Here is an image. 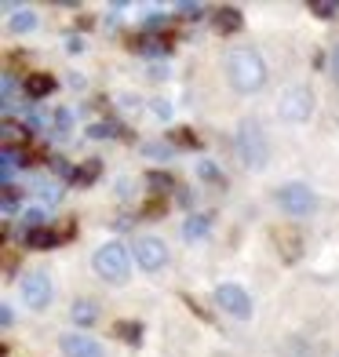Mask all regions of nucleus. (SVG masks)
<instances>
[{"mask_svg":"<svg viewBox=\"0 0 339 357\" xmlns=\"http://www.w3.org/2000/svg\"><path fill=\"white\" fill-rule=\"evenodd\" d=\"M226 80H230V88L241 91V95H252L266 84V62L259 52H252V47H234L230 55H226Z\"/></svg>","mask_w":339,"mask_h":357,"instance_id":"obj_1","label":"nucleus"},{"mask_svg":"<svg viewBox=\"0 0 339 357\" xmlns=\"http://www.w3.org/2000/svg\"><path fill=\"white\" fill-rule=\"evenodd\" d=\"M91 266H95V273H99L103 281H110V284H124V281H128V273H132V252H128L121 241H106V245L95 248Z\"/></svg>","mask_w":339,"mask_h":357,"instance_id":"obj_2","label":"nucleus"},{"mask_svg":"<svg viewBox=\"0 0 339 357\" xmlns=\"http://www.w3.org/2000/svg\"><path fill=\"white\" fill-rule=\"evenodd\" d=\"M237 153H241V160H245V168H252V172H263L266 168L270 142L263 135V124L259 121L245 117V121L237 124Z\"/></svg>","mask_w":339,"mask_h":357,"instance_id":"obj_3","label":"nucleus"},{"mask_svg":"<svg viewBox=\"0 0 339 357\" xmlns=\"http://www.w3.org/2000/svg\"><path fill=\"white\" fill-rule=\"evenodd\" d=\"M314 113V91L310 84H292L281 91V102H278V117L281 121H292V124H303L310 121Z\"/></svg>","mask_w":339,"mask_h":357,"instance_id":"obj_4","label":"nucleus"},{"mask_svg":"<svg viewBox=\"0 0 339 357\" xmlns=\"http://www.w3.org/2000/svg\"><path fill=\"white\" fill-rule=\"evenodd\" d=\"M278 204H281L285 215L303 219V215H310L314 208H317V197H314V190L303 186V183H285V186L278 190Z\"/></svg>","mask_w":339,"mask_h":357,"instance_id":"obj_5","label":"nucleus"},{"mask_svg":"<svg viewBox=\"0 0 339 357\" xmlns=\"http://www.w3.org/2000/svg\"><path fill=\"white\" fill-rule=\"evenodd\" d=\"M216 306H223L230 317H237V321H248L252 317V296L241 284H219L216 288Z\"/></svg>","mask_w":339,"mask_h":357,"instance_id":"obj_6","label":"nucleus"},{"mask_svg":"<svg viewBox=\"0 0 339 357\" xmlns=\"http://www.w3.org/2000/svg\"><path fill=\"white\" fill-rule=\"evenodd\" d=\"M132 255H135V263L146 270V273H157L160 266L168 263V248H165V241L160 237H135V245H132Z\"/></svg>","mask_w":339,"mask_h":357,"instance_id":"obj_7","label":"nucleus"},{"mask_svg":"<svg viewBox=\"0 0 339 357\" xmlns=\"http://www.w3.org/2000/svg\"><path fill=\"white\" fill-rule=\"evenodd\" d=\"M52 278L47 273H29V278H22V299H26V306L29 310H47L52 306Z\"/></svg>","mask_w":339,"mask_h":357,"instance_id":"obj_8","label":"nucleus"},{"mask_svg":"<svg viewBox=\"0 0 339 357\" xmlns=\"http://www.w3.org/2000/svg\"><path fill=\"white\" fill-rule=\"evenodd\" d=\"M273 245H278L281 263H299L303 259V237L292 226H278V230H273Z\"/></svg>","mask_w":339,"mask_h":357,"instance_id":"obj_9","label":"nucleus"},{"mask_svg":"<svg viewBox=\"0 0 339 357\" xmlns=\"http://www.w3.org/2000/svg\"><path fill=\"white\" fill-rule=\"evenodd\" d=\"M59 347L66 357H106V350L95 343L91 335H77V332H66L59 339Z\"/></svg>","mask_w":339,"mask_h":357,"instance_id":"obj_10","label":"nucleus"},{"mask_svg":"<svg viewBox=\"0 0 339 357\" xmlns=\"http://www.w3.org/2000/svg\"><path fill=\"white\" fill-rule=\"evenodd\" d=\"M212 26H216V33H223V37H230V33H241V26H245V15H241V8H219L216 15H212Z\"/></svg>","mask_w":339,"mask_h":357,"instance_id":"obj_11","label":"nucleus"},{"mask_svg":"<svg viewBox=\"0 0 339 357\" xmlns=\"http://www.w3.org/2000/svg\"><path fill=\"white\" fill-rule=\"evenodd\" d=\"M59 88V80L52 77V73H29L26 80H22V91L29 95V99H47Z\"/></svg>","mask_w":339,"mask_h":357,"instance_id":"obj_12","label":"nucleus"},{"mask_svg":"<svg viewBox=\"0 0 339 357\" xmlns=\"http://www.w3.org/2000/svg\"><path fill=\"white\" fill-rule=\"evenodd\" d=\"M70 317H73L77 328H88V324L99 321V306H95L91 299H77V303L70 306Z\"/></svg>","mask_w":339,"mask_h":357,"instance_id":"obj_13","label":"nucleus"},{"mask_svg":"<svg viewBox=\"0 0 339 357\" xmlns=\"http://www.w3.org/2000/svg\"><path fill=\"white\" fill-rule=\"evenodd\" d=\"M113 335L124 339L128 347H139L142 343V321H117L113 324Z\"/></svg>","mask_w":339,"mask_h":357,"instance_id":"obj_14","label":"nucleus"},{"mask_svg":"<svg viewBox=\"0 0 339 357\" xmlns=\"http://www.w3.org/2000/svg\"><path fill=\"white\" fill-rule=\"evenodd\" d=\"M22 241H26V248H33V252H44V248H55V245H59V241H55V230H52V226H40V230H33V234H26Z\"/></svg>","mask_w":339,"mask_h":357,"instance_id":"obj_15","label":"nucleus"},{"mask_svg":"<svg viewBox=\"0 0 339 357\" xmlns=\"http://www.w3.org/2000/svg\"><path fill=\"white\" fill-rule=\"evenodd\" d=\"M99 175H103V160H95V157H91V160H84V165H77V168H73V183H77V186H91Z\"/></svg>","mask_w":339,"mask_h":357,"instance_id":"obj_16","label":"nucleus"},{"mask_svg":"<svg viewBox=\"0 0 339 357\" xmlns=\"http://www.w3.org/2000/svg\"><path fill=\"white\" fill-rule=\"evenodd\" d=\"M208 230H212V215H190L186 226H183V237H186V241H197V237H204Z\"/></svg>","mask_w":339,"mask_h":357,"instance_id":"obj_17","label":"nucleus"},{"mask_svg":"<svg viewBox=\"0 0 339 357\" xmlns=\"http://www.w3.org/2000/svg\"><path fill=\"white\" fill-rule=\"evenodd\" d=\"M33 29H37V15L33 11H29V8H22V11H15L11 15V33H33Z\"/></svg>","mask_w":339,"mask_h":357,"instance_id":"obj_18","label":"nucleus"},{"mask_svg":"<svg viewBox=\"0 0 339 357\" xmlns=\"http://www.w3.org/2000/svg\"><path fill=\"white\" fill-rule=\"evenodd\" d=\"M168 139H172V146H179V150H197L201 146V135H193L190 128H175Z\"/></svg>","mask_w":339,"mask_h":357,"instance_id":"obj_19","label":"nucleus"},{"mask_svg":"<svg viewBox=\"0 0 339 357\" xmlns=\"http://www.w3.org/2000/svg\"><path fill=\"white\" fill-rule=\"evenodd\" d=\"M197 175L204 178V183H216V186H226V175L212 165V160H197Z\"/></svg>","mask_w":339,"mask_h":357,"instance_id":"obj_20","label":"nucleus"},{"mask_svg":"<svg viewBox=\"0 0 339 357\" xmlns=\"http://www.w3.org/2000/svg\"><path fill=\"white\" fill-rule=\"evenodd\" d=\"M146 183L153 186V193H160V197H165L168 190H175V178H172L168 172H150V175H146Z\"/></svg>","mask_w":339,"mask_h":357,"instance_id":"obj_21","label":"nucleus"},{"mask_svg":"<svg viewBox=\"0 0 339 357\" xmlns=\"http://www.w3.org/2000/svg\"><path fill=\"white\" fill-rule=\"evenodd\" d=\"M306 8H310V15H317V19H336V15H339L336 0H310Z\"/></svg>","mask_w":339,"mask_h":357,"instance_id":"obj_22","label":"nucleus"},{"mask_svg":"<svg viewBox=\"0 0 339 357\" xmlns=\"http://www.w3.org/2000/svg\"><path fill=\"white\" fill-rule=\"evenodd\" d=\"M88 135H91V139H117V135H121V124H113V121L91 124V128H88Z\"/></svg>","mask_w":339,"mask_h":357,"instance_id":"obj_23","label":"nucleus"},{"mask_svg":"<svg viewBox=\"0 0 339 357\" xmlns=\"http://www.w3.org/2000/svg\"><path fill=\"white\" fill-rule=\"evenodd\" d=\"M52 230H55V241H59V245H66V241L77 237V219H62L59 226H52Z\"/></svg>","mask_w":339,"mask_h":357,"instance_id":"obj_24","label":"nucleus"},{"mask_svg":"<svg viewBox=\"0 0 339 357\" xmlns=\"http://www.w3.org/2000/svg\"><path fill=\"white\" fill-rule=\"evenodd\" d=\"M179 11H183V19H190V22L204 19V8L201 4H179Z\"/></svg>","mask_w":339,"mask_h":357,"instance_id":"obj_25","label":"nucleus"},{"mask_svg":"<svg viewBox=\"0 0 339 357\" xmlns=\"http://www.w3.org/2000/svg\"><path fill=\"white\" fill-rule=\"evenodd\" d=\"M70 132V109H59L55 113V135H66Z\"/></svg>","mask_w":339,"mask_h":357,"instance_id":"obj_26","label":"nucleus"},{"mask_svg":"<svg viewBox=\"0 0 339 357\" xmlns=\"http://www.w3.org/2000/svg\"><path fill=\"white\" fill-rule=\"evenodd\" d=\"M142 215H146V219H157V215H165V201H150V204H142Z\"/></svg>","mask_w":339,"mask_h":357,"instance_id":"obj_27","label":"nucleus"},{"mask_svg":"<svg viewBox=\"0 0 339 357\" xmlns=\"http://www.w3.org/2000/svg\"><path fill=\"white\" fill-rule=\"evenodd\" d=\"M172 150H175L172 142H168V146H165V142H153V146H146V153H150V157H172Z\"/></svg>","mask_w":339,"mask_h":357,"instance_id":"obj_28","label":"nucleus"},{"mask_svg":"<svg viewBox=\"0 0 339 357\" xmlns=\"http://www.w3.org/2000/svg\"><path fill=\"white\" fill-rule=\"evenodd\" d=\"M329 73H332V80L339 84V44L332 47V55H329Z\"/></svg>","mask_w":339,"mask_h":357,"instance_id":"obj_29","label":"nucleus"},{"mask_svg":"<svg viewBox=\"0 0 339 357\" xmlns=\"http://www.w3.org/2000/svg\"><path fill=\"white\" fill-rule=\"evenodd\" d=\"M153 113H157L160 121H168V117H172V106H168L165 99H157V102H153Z\"/></svg>","mask_w":339,"mask_h":357,"instance_id":"obj_30","label":"nucleus"},{"mask_svg":"<svg viewBox=\"0 0 339 357\" xmlns=\"http://www.w3.org/2000/svg\"><path fill=\"white\" fill-rule=\"evenodd\" d=\"M11 95H15V77L4 73V106H11Z\"/></svg>","mask_w":339,"mask_h":357,"instance_id":"obj_31","label":"nucleus"},{"mask_svg":"<svg viewBox=\"0 0 339 357\" xmlns=\"http://www.w3.org/2000/svg\"><path fill=\"white\" fill-rule=\"evenodd\" d=\"M52 168H55L59 175H70V178H73V172H70V165H66V157H52Z\"/></svg>","mask_w":339,"mask_h":357,"instance_id":"obj_32","label":"nucleus"},{"mask_svg":"<svg viewBox=\"0 0 339 357\" xmlns=\"http://www.w3.org/2000/svg\"><path fill=\"white\" fill-rule=\"evenodd\" d=\"M66 52H70V55H80V52H84V40H80V37H70V40H66Z\"/></svg>","mask_w":339,"mask_h":357,"instance_id":"obj_33","label":"nucleus"},{"mask_svg":"<svg viewBox=\"0 0 339 357\" xmlns=\"http://www.w3.org/2000/svg\"><path fill=\"white\" fill-rule=\"evenodd\" d=\"M40 197H44L47 204H55V201H59V190H55V186H47V190H40Z\"/></svg>","mask_w":339,"mask_h":357,"instance_id":"obj_34","label":"nucleus"},{"mask_svg":"<svg viewBox=\"0 0 339 357\" xmlns=\"http://www.w3.org/2000/svg\"><path fill=\"white\" fill-rule=\"evenodd\" d=\"M0 321H4V328H11V321H15L11 317V306H0Z\"/></svg>","mask_w":339,"mask_h":357,"instance_id":"obj_35","label":"nucleus"},{"mask_svg":"<svg viewBox=\"0 0 339 357\" xmlns=\"http://www.w3.org/2000/svg\"><path fill=\"white\" fill-rule=\"evenodd\" d=\"M165 77H168L165 66H150V80H165Z\"/></svg>","mask_w":339,"mask_h":357,"instance_id":"obj_36","label":"nucleus"},{"mask_svg":"<svg viewBox=\"0 0 339 357\" xmlns=\"http://www.w3.org/2000/svg\"><path fill=\"white\" fill-rule=\"evenodd\" d=\"M179 204H186V208L193 204V193H190V190H179Z\"/></svg>","mask_w":339,"mask_h":357,"instance_id":"obj_37","label":"nucleus"}]
</instances>
